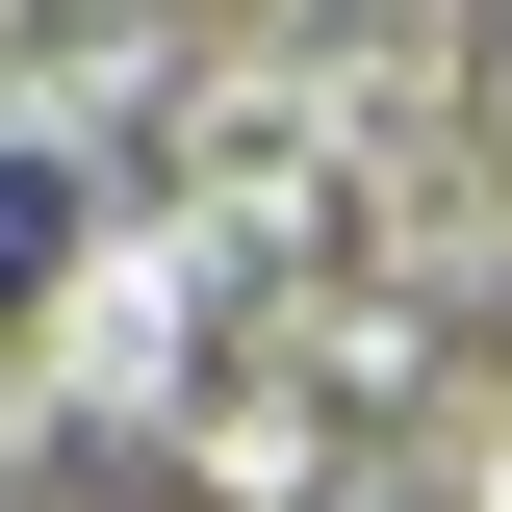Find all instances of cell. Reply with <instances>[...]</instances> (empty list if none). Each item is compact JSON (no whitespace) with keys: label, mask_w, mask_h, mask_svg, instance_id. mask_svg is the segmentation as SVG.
I'll list each match as a JSON object with an SVG mask.
<instances>
[{"label":"cell","mask_w":512,"mask_h":512,"mask_svg":"<svg viewBox=\"0 0 512 512\" xmlns=\"http://www.w3.org/2000/svg\"><path fill=\"white\" fill-rule=\"evenodd\" d=\"M52 256H77V154H0V308H26Z\"/></svg>","instance_id":"obj_1"}]
</instances>
